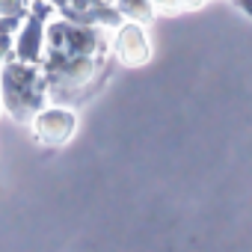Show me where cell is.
Wrapping results in <instances>:
<instances>
[{
    "label": "cell",
    "mask_w": 252,
    "mask_h": 252,
    "mask_svg": "<svg viewBox=\"0 0 252 252\" xmlns=\"http://www.w3.org/2000/svg\"><path fill=\"white\" fill-rule=\"evenodd\" d=\"M234 3H237V6L249 15V18H252V0H234Z\"/></svg>",
    "instance_id": "30bf717a"
},
{
    "label": "cell",
    "mask_w": 252,
    "mask_h": 252,
    "mask_svg": "<svg viewBox=\"0 0 252 252\" xmlns=\"http://www.w3.org/2000/svg\"><path fill=\"white\" fill-rule=\"evenodd\" d=\"M45 95H48V86L30 63H9L3 68V104L18 122L42 110Z\"/></svg>",
    "instance_id": "6da1fadb"
},
{
    "label": "cell",
    "mask_w": 252,
    "mask_h": 252,
    "mask_svg": "<svg viewBox=\"0 0 252 252\" xmlns=\"http://www.w3.org/2000/svg\"><path fill=\"white\" fill-rule=\"evenodd\" d=\"M9 51H12V39H9L6 33H0V60H3Z\"/></svg>",
    "instance_id": "ba28073f"
},
{
    "label": "cell",
    "mask_w": 252,
    "mask_h": 252,
    "mask_svg": "<svg viewBox=\"0 0 252 252\" xmlns=\"http://www.w3.org/2000/svg\"><path fill=\"white\" fill-rule=\"evenodd\" d=\"M24 12V0H0V15H12L18 18Z\"/></svg>",
    "instance_id": "52a82bcc"
},
{
    "label": "cell",
    "mask_w": 252,
    "mask_h": 252,
    "mask_svg": "<svg viewBox=\"0 0 252 252\" xmlns=\"http://www.w3.org/2000/svg\"><path fill=\"white\" fill-rule=\"evenodd\" d=\"M101 48V36L95 27L86 24H54L48 30V54H65V57H92Z\"/></svg>",
    "instance_id": "7a4b0ae2"
},
{
    "label": "cell",
    "mask_w": 252,
    "mask_h": 252,
    "mask_svg": "<svg viewBox=\"0 0 252 252\" xmlns=\"http://www.w3.org/2000/svg\"><path fill=\"white\" fill-rule=\"evenodd\" d=\"M116 51L122 57L125 65H143L149 60V42H146V33L137 27V24H128L119 30V39H116Z\"/></svg>",
    "instance_id": "5b68a950"
},
{
    "label": "cell",
    "mask_w": 252,
    "mask_h": 252,
    "mask_svg": "<svg viewBox=\"0 0 252 252\" xmlns=\"http://www.w3.org/2000/svg\"><path fill=\"white\" fill-rule=\"evenodd\" d=\"M48 12H51V6L42 3V0L33 6V18L24 24L21 39H18V57H21V63H36V60H39V54H42V39H45L42 21H45Z\"/></svg>",
    "instance_id": "277c9868"
},
{
    "label": "cell",
    "mask_w": 252,
    "mask_h": 252,
    "mask_svg": "<svg viewBox=\"0 0 252 252\" xmlns=\"http://www.w3.org/2000/svg\"><path fill=\"white\" fill-rule=\"evenodd\" d=\"M77 128V119L71 110H42L39 119H36V134L42 143L48 146H63L71 140Z\"/></svg>",
    "instance_id": "3957f363"
},
{
    "label": "cell",
    "mask_w": 252,
    "mask_h": 252,
    "mask_svg": "<svg viewBox=\"0 0 252 252\" xmlns=\"http://www.w3.org/2000/svg\"><path fill=\"white\" fill-rule=\"evenodd\" d=\"M116 9L125 18H134V21H152L155 18L152 0H116Z\"/></svg>",
    "instance_id": "8992f818"
},
{
    "label": "cell",
    "mask_w": 252,
    "mask_h": 252,
    "mask_svg": "<svg viewBox=\"0 0 252 252\" xmlns=\"http://www.w3.org/2000/svg\"><path fill=\"white\" fill-rule=\"evenodd\" d=\"M155 6H160V9H178L181 6V0H152Z\"/></svg>",
    "instance_id": "9c48e42d"
},
{
    "label": "cell",
    "mask_w": 252,
    "mask_h": 252,
    "mask_svg": "<svg viewBox=\"0 0 252 252\" xmlns=\"http://www.w3.org/2000/svg\"><path fill=\"white\" fill-rule=\"evenodd\" d=\"M181 3H184V6H190V9H196V6H202V3H205V0H181Z\"/></svg>",
    "instance_id": "8fae6325"
}]
</instances>
